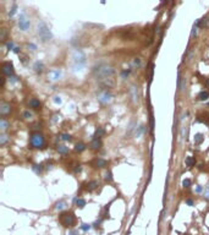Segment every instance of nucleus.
I'll list each match as a JSON object with an SVG mask.
<instances>
[{
    "instance_id": "obj_44",
    "label": "nucleus",
    "mask_w": 209,
    "mask_h": 235,
    "mask_svg": "<svg viewBox=\"0 0 209 235\" xmlns=\"http://www.w3.org/2000/svg\"><path fill=\"white\" fill-rule=\"evenodd\" d=\"M81 169H82V168H81V165H80V164H78V165H76L75 173H80V172H81Z\"/></svg>"
},
{
    "instance_id": "obj_45",
    "label": "nucleus",
    "mask_w": 209,
    "mask_h": 235,
    "mask_svg": "<svg viewBox=\"0 0 209 235\" xmlns=\"http://www.w3.org/2000/svg\"><path fill=\"white\" fill-rule=\"evenodd\" d=\"M185 133H187V131H186V127H183V129H182V133H181V137H182V138H185Z\"/></svg>"
},
{
    "instance_id": "obj_21",
    "label": "nucleus",
    "mask_w": 209,
    "mask_h": 235,
    "mask_svg": "<svg viewBox=\"0 0 209 235\" xmlns=\"http://www.w3.org/2000/svg\"><path fill=\"white\" fill-rule=\"evenodd\" d=\"M86 149V145L84 143H82V142H80V143H77L75 146V151L76 152H83Z\"/></svg>"
},
{
    "instance_id": "obj_20",
    "label": "nucleus",
    "mask_w": 209,
    "mask_h": 235,
    "mask_svg": "<svg viewBox=\"0 0 209 235\" xmlns=\"http://www.w3.org/2000/svg\"><path fill=\"white\" fill-rule=\"evenodd\" d=\"M97 187H98V182H97V181H94V180H93V181H89V182H88V185H87V190H88V191L95 190Z\"/></svg>"
},
{
    "instance_id": "obj_42",
    "label": "nucleus",
    "mask_w": 209,
    "mask_h": 235,
    "mask_svg": "<svg viewBox=\"0 0 209 235\" xmlns=\"http://www.w3.org/2000/svg\"><path fill=\"white\" fill-rule=\"evenodd\" d=\"M186 203L188 206H193V200H192V198H187V200H186Z\"/></svg>"
},
{
    "instance_id": "obj_24",
    "label": "nucleus",
    "mask_w": 209,
    "mask_h": 235,
    "mask_svg": "<svg viewBox=\"0 0 209 235\" xmlns=\"http://www.w3.org/2000/svg\"><path fill=\"white\" fill-rule=\"evenodd\" d=\"M58 152H59V153H61V154H66V153H69V147L59 146V147H58Z\"/></svg>"
},
{
    "instance_id": "obj_47",
    "label": "nucleus",
    "mask_w": 209,
    "mask_h": 235,
    "mask_svg": "<svg viewBox=\"0 0 209 235\" xmlns=\"http://www.w3.org/2000/svg\"><path fill=\"white\" fill-rule=\"evenodd\" d=\"M54 102H55V103H59V104H60V103H61V98H60V97H55Z\"/></svg>"
},
{
    "instance_id": "obj_28",
    "label": "nucleus",
    "mask_w": 209,
    "mask_h": 235,
    "mask_svg": "<svg viewBox=\"0 0 209 235\" xmlns=\"http://www.w3.org/2000/svg\"><path fill=\"white\" fill-rule=\"evenodd\" d=\"M105 180H106V181H109V182H110V181H113V174H111V172H109V170H108V172L105 173Z\"/></svg>"
},
{
    "instance_id": "obj_26",
    "label": "nucleus",
    "mask_w": 209,
    "mask_h": 235,
    "mask_svg": "<svg viewBox=\"0 0 209 235\" xmlns=\"http://www.w3.org/2000/svg\"><path fill=\"white\" fill-rule=\"evenodd\" d=\"M7 140H9V138H7V136H6L5 133H2V135L0 136V145H1V146H4V145L7 142Z\"/></svg>"
},
{
    "instance_id": "obj_39",
    "label": "nucleus",
    "mask_w": 209,
    "mask_h": 235,
    "mask_svg": "<svg viewBox=\"0 0 209 235\" xmlns=\"http://www.w3.org/2000/svg\"><path fill=\"white\" fill-rule=\"evenodd\" d=\"M153 72H154V65H152V66H150V71H149V82L152 81V78H153Z\"/></svg>"
},
{
    "instance_id": "obj_14",
    "label": "nucleus",
    "mask_w": 209,
    "mask_h": 235,
    "mask_svg": "<svg viewBox=\"0 0 209 235\" xmlns=\"http://www.w3.org/2000/svg\"><path fill=\"white\" fill-rule=\"evenodd\" d=\"M30 107L33 108V109H39L41 108V102L38 99H36V98H32L30 101Z\"/></svg>"
},
{
    "instance_id": "obj_18",
    "label": "nucleus",
    "mask_w": 209,
    "mask_h": 235,
    "mask_svg": "<svg viewBox=\"0 0 209 235\" xmlns=\"http://www.w3.org/2000/svg\"><path fill=\"white\" fill-rule=\"evenodd\" d=\"M185 163H186V165H187L188 168H192L194 164H196V159H194V157H187L186 161H185Z\"/></svg>"
},
{
    "instance_id": "obj_33",
    "label": "nucleus",
    "mask_w": 209,
    "mask_h": 235,
    "mask_svg": "<svg viewBox=\"0 0 209 235\" xmlns=\"http://www.w3.org/2000/svg\"><path fill=\"white\" fill-rule=\"evenodd\" d=\"M61 138H62L64 141H71V136L67 135V133H62V135H61Z\"/></svg>"
},
{
    "instance_id": "obj_40",
    "label": "nucleus",
    "mask_w": 209,
    "mask_h": 235,
    "mask_svg": "<svg viewBox=\"0 0 209 235\" xmlns=\"http://www.w3.org/2000/svg\"><path fill=\"white\" fill-rule=\"evenodd\" d=\"M16 10H17V6H16V5H14V6H12V9H11V11L9 12V15H10V16H14V15L16 14Z\"/></svg>"
},
{
    "instance_id": "obj_36",
    "label": "nucleus",
    "mask_w": 209,
    "mask_h": 235,
    "mask_svg": "<svg viewBox=\"0 0 209 235\" xmlns=\"http://www.w3.org/2000/svg\"><path fill=\"white\" fill-rule=\"evenodd\" d=\"M130 75V70H124L122 72H121V76H122V78H126L127 76Z\"/></svg>"
},
{
    "instance_id": "obj_2",
    "label": "nucleus",
    "mask_w": 209,
    "mask_h": 235,
    "mask_svg": "<svg viewBox=\"0 0 209 235\" xmlns=\"http://www.w3.org/2000/svg\"><path fill=\"white\" fill-rule=\"evenodd\" d=\"M72 59H74V62H75V71H80L82 70L84 62H86V55L82 50L80 49H76L74 52V55H72Z\"/></svg>"
},
{
    "instance_id": "obj_11",
    "label": "nucleus",
    "mask_w": 209,
    "mask_h": 235,
    "mask_svg": "<svg viewBox=\"0 0 209 235\" xmlns=\"http://www.w3.org/2000/svg\"><path fill=\"white\" fill-rule=\"evenodd\" d=\"M93 165L95 168H104V167L108 165V162L105 161V159H103V158H97L95 161L93 162Z\"/></svg>"
},
{
    "instance_id": "obj_49",
    "label": "nucleus",
    "mask_w": 209,
    "mask_h": 235,
    "mask_svg": "<svg viewBox=\"0 0 209 235\" xmlns=\"http://www.w3.org/2000/svg\"><path fill=\"white\" fill-rule=\"evenodd\" d=\"M14 52H15V53H20V48H17V47H15Z\"/></svg>"
},
{
    "instance_id": "obj_6",
    "label": "nucleus",
    "mask_w": 209,
    "mask_h": 235,
    "mask_svg": "<svg viewBox=\"0 0 209 235\" xmlns=\"http://www.w3.org/2000/svg\"><path fill=\"white\" fill-rule=\"evenodd\" d=\"M98 101L102 103V104H108V103L111 102V99H113V94L108 91V89H102L99 93H98Z\"/></svg>"
},
{
    "instance_id": "obj_1",
    "label": "nucleus",
    "mask_w": 209,
    "mask_h": 235,
    "mask_svg": "<svg viewBox=\"0 0 209 235\" xmlns=\"http://www.w3.org/2000/svg\"><path fill=\"white\" fill-rule=\"evenodd\" d=\"M115 75V69L109 64H99L93 67V76L99 81H104L108 78H113Z\"/></svg>"
},
{
    "instance_id": "obj_38",
    "label": "nucleus",
    "mask_w": 209,
    "mask_h": 235,
    "mask_svg": "<svg viewBox=\"0 0 209 235\" xmlns=\"http://www.w3.org/2000/svg\"><path fill=\"white\" fill-rule=\"evenodd\" d=\"M204 198L209 201V187H206V190H204Z\"/></svg>"
},
{
    "instance_id": "obj_15",
    "label": "nucleus",
    "mask_w": 209,
    "mask_h": 235,
    "mask_svg": "<svg viewBox=\"0 0 209 235\" xmlns=\"http://www.w3.org/2000/svg\"><path fill=\"white\" fill-rule=\"evenodd\" d=\"M204 137H203V133H196L194 135V145H201L203 142Z\"/></svg>"
},
{
    "instance_id": "obj_34",
    "label": "nucleus",
    "mask_w": 209,
    "mask_h": 235,
    "mask_svg": "<svg viewBox=\"0 0 209 235\" xmlns=\"http://www.w3.org/2000/svg\"><path fill=\"white\" fill-rule=\"evenodd\" d=\"M32 117H33V114L31 113L30 110H26V112L23 113V118H26V119H31Z\"/></svg>"
},
{
    "instance_id": "obj_27",
    "label": "nucleus",
    "mask_w": 209,
    "mask_h": 235,
    "mask_svg": "<svg viewBox=\"0 0 209 235\" xmlns=\"http://www.w3.org/2000/svg\"><path fill=\"white\" fill-rule=\"evenodd\" d=\"M5 38H6V28H1L0 29V39L5 41Z\"/></svg>"
},
{
    "instance_id": "obj_10",
    "label": "nucleus",
    "mask_w": 209,
    "mask_h": 235,
    "mask_svg": "<svg viewBox=\"0 0 209 235\" xmlns=\"http://www.w3.org/2000/svg\"><path fill=\"white\" fill-rule=\"evenodd\" d=\"M130 94H131V98H132V101H133L134 103L138 102V89H137L136 86H131V88H130Z\"/></svg>"
},
{
    "instance_id": "obj_51",
    "label": "nucleus",
    "mask_w": 209,
    "mask_h": 235,
    "mask_svg": "<svg viewBox=\"0 0 209 235\" xmlns=\"http://www.w3.org/2000/svg\"><path fill=\"white\" fill-rule=\"evenodd\" d=\"M185 235H190V234H185Z\"/></svg>"
},
{
    "instance_id": "obj_23",
    "label": "nucleus",
    "mask_w": 209,
    "mask_h": 235,
    "mask_svg": "<svg viewBox=\"0 0 209 235\" xmlns=\"http://www.w3.org/2000/svg\"><path fill=\"white\" fill-rule=\"evenodd\" d=\"M0 127H1L2 131H5V130L9 127V122H7L5 119H1V120H0Z\"/></svg>"
},
{
    "instance_id": "obj_48",
    "label": "nucleus",
    "mask_w": 209,
    "mask_h": 235,
    "mask_svg": "<svg viewBox=\"0 0 209 235\" xmlns=\"http://www.w3.org/2000/svg\"><path fill=\"white\" fill-rule=\"evenodd\" d=\"M78 233H77V230H71L70 233H69V235H77Z\"/></svg>"
},
{
    "instance_id": "obj_13",
    "label": "nucleus",
    "mask_w": 209,
    "mask_h": 235,
    "mask_svg": "<svg viewBox=\"0 0 209 235\" xmlns=\"http://www.w3.org/2000/svg\"><path fill=\"white\" fill-rule=\"evenodd\" d=\"M60 76H61V71H60L59 69H55V70L50 71V80H53V81L59 80Z\"/></svg>"
},
{
    "instance_id": "obj_32",
    "label": "nucleus",
    "mask_w": 209,
    "mask_h": 235,
    "mask_svg": "<svg viewBox=\"0 0 209 235\" xmlns=\"http://www.w3.org/2000/svg\"><path fill=\"white\" fill-rule=\"evenodd\" d=\"M90 228H92L90 224H82V225H81V229H82L83 232H88Z\"/></svg>"
},
{
    "instance_id": "obj_46",
    "label": "nucleus",
    "mask_w": 209,
    "mask_h": 235,
    "mask_svg": "<svg viewBox=\"0 0 209 235\" xmlns=\"http://www.w3.org/2000/svg\"><path fill=\"white\" fill-rule=\"evenodd\" d=\"M202 190H203V189H202V186H199V185L196 187V192H198V193H199V192H202Z\"/></svg>"
},
{
    "instance_id": "obj_3",
    "label": "nucleus",
    "mask_w": 209,
    "mask_h": 235,
    "mask_svg": "<svg viewBox=\"0 0 209 235\" xmlns=\"http://www.w3.org/2000/svg\"><path fill=\"white\" fill-rule=\"evenodd\" d=\"M38 34H39V37H41V39L43 42H49L53 38V34H51L50 29L44 22H39L38 23Z\"/></svg>"
},
{
    "instance_id": "obj_37",
    "label": "nucleus",
    "mask_w": 209,
    "mask_h": 235,
    "mask_svg": "<svg viewBox=\"0 0 209 235\" xmlns=\"http://www.w3.org/2000/svg\"><path fill=\"white\" fill-rule=\"evenodd\" d=\"M150 130H152V132L154 131V118H153V115H150Z\"/></svg>"
},
{
    "instance_id": "obj_9",
    "label": "nucleus",
    "mask_w": 209,
    "mask_h": 235,
    "mask_svg": "<svg viewBox=\"0 0 209 235\" xmlns=\"http://www.w3.org/2000/svg\"><path fill=\"white\" fill-rule=\"evenodd\" d=\"M18 26H20V28L22 29V31H27L31 26L30 20H27V18H25V17L22 16V17L20 18V21H18Z\"/></svg>"
},
{
    "instance_id": "obj_31",
    "label": "nucleus",
    "mask_w": 209,
    "mask_h": 235,
    "mask_svg": "<svg viewBox=\"0 0 209 235\" xmlns=\"http://www.w3.org/2000/svg\"><path fill=\"white\" fill-rule=\"evenodd\" d=\"M33 170H34L37 174H41L42 170H43V168H42V165H34V167H33Z\"/></svg>"
},
{
    "instance_id": "obj_7",
    "label": "nucleus",
    "mask_w": 209,
    "mask_h": 235,
    "mask_svg": "<svg viewBox=\"0 0 209 235\" xmlns=\"http://www.w3.org/2000/svg\"><path fill=\"white\" fill-rule=\"evenodd\" d=\"M2 73L6 76H11L14 75V66L11 62H4L2 65Z\"/></svg>"
},
{
    "instance_id": "obj_4",
    "label": "nucleus",
    "mask_w": 209,
    "mask_h": 235,
    "mask_svg": "<svg viewBox=\"0 0 209 235\" xmlns=\"http://www.w3.org/2000/svg\"><path fill=\"white\" fill-rule=\"evenodd\" d=\"M59 219L64 227H72L76 222L75 216H74V213H71V212H62V213L60 214Z\"/></svg>"
},
{
    "instance_id": "obj_35",
    "label": "nucleus",
    "mask_w": 209,
    "mask_h": 235,
    "mask_svg": "<svg viewBox=\"0 0 209 235\" xmlns=\"http://www.w3.org/2000/svg\"><path fill=\"white\" fill-rule=\"evenodd\" d=\"M133 65H134V66H137V67H139V66H141V59H139V58H134L133 59Z\"/></svg>"
},
{
    "instance_id": "obj_17",
    "label": "nucleus",
    "mask_w": 209,
    "mask_h": 235,
    "mask_svg": "<svg viewBox=\"0 0 209 235\" xmlns=\"http://www.w3.org/2000/svg\"><path fill=\"white\" fill-rule=\"evenodd\" d=\"M105 135V130L103 129V127H97V130H95V133H94V137H97V138H100V137H103Z\"/></svg>"
},
{
    "instance_id": "obj_29",
    "label": "nucleus",
    "mask_w": 209,
    "mask_h": 235,
    "mask_svg": "<svg viewBox=\"0 0 209 235\" xmlns=\"http://www.w3.org/2000/svg\"><path fill=\"white\" fill-rule=\"evenodd\" d=\"M182 186L186 187V189L190 187V186H191V180H190V179H185V180L182 181Z\"/></svg>"
},
{
    "instance_id": "obj_12",
    "label": "nucleus",
    "mask_w": 209,
    "mask_h": 235,
    "mask_svg": "<svg viewBox=\"0 0 209 235\" xmlns=\"http://www.w3.org/2000/svg\"><path fill=\"white\" fill-rule=\"evenodd\" d=\"M90 147H92L93 149H98V148H100V147H102V141H100V138L94 137V138L92 140V142H90Z\"/></svg>"
},
{
    "instance_id": "obj_5",
    "label": "nucleus",
    "mask_w": 209,
    "mask_h": 235,
    "mask_svg": "<svg viewBox=\"0 0 209 235\" xmlns=\"http://www.w3.org/2000/svg\"><path fill=\"white\" fill-rule=\"evenodd\" d=\"M31 145L34 148H43L45 146V141H44V136L39 132H34L31 136Z\"/></svg>"
},
{
    "instance_id": "obj_50",
    "label": "nucleus",
    "mask_w": 209,
    "mask_h": 235,
    "mask_svg": "<svg viewBox=\"0 0 209 235\" xmlns=\"http://www.w3.org/2000/svg\"><path fill=\"white\" fill-rule=\"evenodd\" d=\"M4 83H5V78L1 77V86H4Z\"/></svg>"
},
{
    "instance_id": "obj_8",
    "label": "nucleus",
    "mask_w": 209,
    "mask_h": 235,
    "mask_svg": "<svg viewBox=\"0 0 209 235\" xmlns=\"http://www.w3.org/2000/svg\"><path fill=\"white\" fill-rule=\"evenodd\" d=\"M10 113H11V105H10L9 103L2 102L0 104V114L4 117V115H7V114H10Z\"/></svg>"
},
{
    "instance_id": "obj_25",
    "label": "nucleus",
    "mask_w": 209,
    "mask_h": 235,
    "mask_svg": "<svg viewBox=\"0 0 209 235\" xmlns=\"http://www.w3.org/2000/svg\"><path fill=\"white\" fill-rule=\"evenodd\" d=\"M75 202H76V205L78 206L80 208H83V207L86 206V201H84L83 198H76Z\"/></svg>"
},
{
    "instance_id": "obj_22",
    "label": "nucleus",
    "mask_w": 209,
    "mask_h": 235,
    "mask_svg": "<svg viewBox=\"0 0 209 235\" xmlns=\"http://www.w3.org/2000/svg\"><path fill=\"white\" fill-rule=\"evenodd\" d=\"M144 131H146V126L144 125H141L139 127H137V130H136V137H139Z\"/></svg>"
},
{
    "instance_id": "obj_19",
    "label": "nucleus",
    "mask_w": 209,
    "mask_h": 235,
    "mask_svg": "<svg viewBox=\"0 0 209 235\" xmlns=\"http://www.w3.org/2000/svg\"><path fill=\"white\" fill-rule=\"evenodd\" d=\"M33 69H34V71L38 73H41L42 71H43V64L42 62H39V61H37L34 65H33Z\"/></svg>"
},
{
    "instance_id": "obj_43",
    "label": "nucleus",
    "mask_w": 209,
    "mask_h": 235,
    "mask_svg": "<svg viewBox=\"0 0 209 235\" xmlns=\"http://www.w3.org/2000/svg\"><path fill=\"white\" fill-rule=\"evenodd\" d=\"M28 48H31V50H36L37 49V47H36V44H28Z\"/></svg>"
},
{
    "instance_id": "obj_16",
    "label": "nucleus",
    "mask_w": 209,
    "mask_h": 235,
    "mask_svg": "<svg viewBox=\"0 0 209 235\" xmlns=\"http://www.w3.org/2000/svg\"><path fill=\"white\" fill-rule=\"evenodd\" d=\"M208 98H209L208 91H202V92H199V94H198V99H199V101H207Z\"/></svg>"
},
{
    "instance_id": "obj_30",
    "label": "nucleus",
    "mask_w": 209,
    "mask_h": 235,
    "mask_svg": "<svg viewBox=\"0 0 209 235\" xmlns=\"http://www.w3.org/2000/svg\"><path fill=\"white\" fill-rule=\"evenodd\" d=\"M55 208H56V209H64V208H65V202H64V201L58 202V203L55 205Z\"/></svg>"
},
{
    "instance_id": "obj_41",
    "label": "nucleus",
    "mask_w": 209,
    "mask_h": 235,
    "mask_svg": "<svg viewBox=\"0 0 209 235\" xmlns=\"http://www.w3.org/2000/svg\"><path fill=\"white\" fill-rule=\"evenodd\" d=\"M6 47H7V49H9V50H11V49H15V48H14V43H12V42H9V43L6 44Z\"/></svg>"
}]
</instances>
